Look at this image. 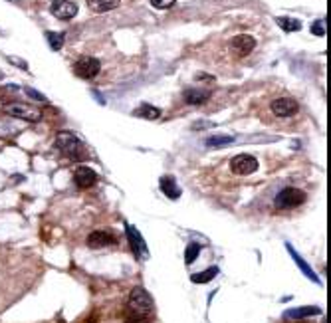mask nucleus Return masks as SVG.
I'll list each match as a JSON object with an SVG mask.
<instances>
[{
    "label": "nucleus",
    "mask_w": 331,
    "mask_h": 323,
    "mask_svg": "<svg viewBox=\"0 0 331 323\" xmlns=\"http://www.w3.org/2000/svg\"><path fill=\"white\" fill-rule=\"evenodd\" d=\"M175 2H177V0H151V4H153L155 8H159V10H167V8H171Z\"/></svg>",
    "instance_id": "26"
},
{
    "label": "nucleus",
    "mask_w": 331,
    "mask_h": 323,
    "mask_svg": "<svg viewBox=\"0 0 331 323\" xmlns=\"http://www.w3.org/2000/svg\"><path fill=\"white\" fill-rule=\"evenodd\" d=\"M254 48H256V40H254L250 34H238V36H234L232 42H230V50H232L238 58L248 56Z\"/></svg>",
    "instance_id": "11"
},
{
    "label": "nucleus",
    "mask_w": 331,
    "mask_h": 323,
    "mask_svg": "<svg viewBox=\"0 0 331 323\" xmlns=\"http://www.w3.org/2000/svg\"><path fill=\"white\" fill-rule=\"evenodd\" d=\"M155 309L153 297L149 295V291L141 285L133 287L127 299V315H139V317H149Z\"/></svg>",
    "instance_id": "1"
},
{
    "label": "nucleus",
    "mask_w": 331,
    "mask_h": 323,
    "mask_svg": "<svg viewBox=\"0 0 331 323\" xmlns=\"http://www.w3.org/2000/svg\"><path fill=\"white\" fill-rule=\"evenodd\" d=\"M125 323H151L149 317H139V315H125Z\"/></svg>",
    "instance_id": "27"
},
{
    "label": "nucleus",
    "mask_w": 331,
    "mask_h": 323,
    "mask_svg": "<svg viewBox=\"0 0 331 323\" xmlns=\"http://www.w3.org/2000/svg\"><path fill=\"white\" fill-rule=\"evenodd\" d=\"M313 315H321V307L317 305H303V307H293L284 313L286 319H303V317H313Z\"/></svg>",
    "instance_id": "14"
},
{
    "label": "nucleus",
    "mask_w": 331,
    "mask_h": 323,
    "mask_svg": "<svg viewBox=\"0 0 331 323\" xmlns=\"http://www.w3.org/2000/svg\"><path fill=\"white\" fill-rule=\"evenodd\" d=\"M50 12L58 20H70L78 14V4L72 2V0H54L50 4Z\"/></svg>",
    "instance_id": "8"
},
{
    "label": "nucleus",
    "mask_w": 331,
    "mask_h": 323,
    "mask_svg": "<svg viewBox=\"0 0 331 323\" xmlns=\"http://www.w3.org/2000/svg\"><path fill=\"white\" fill-rule=\"evenodd\" d=\"M91 93H93V95H95V99H97V101H99V103H101V105H105V99H103V97H101V95H99V93H97V91H95V89H93V91H91Z\"/></svg>",
    "instance_id": "29"
},
{
    "label": "nucleus",
    "mask_w": 331,
    "mask_h": 323,
    "mask_svg": "<svg viewBox=\"0 0 331 323\" xmlns=\"http://www.w3.org/2000/svg\"><path fill=\"white\" fill-rule=\"evenodd\" d=\"M199 254H201V244L191 242L187 246V252H185V262H187V264H193V262L197 260Z\"/></svg>",
    "instance_id": "23"
},
{
    "label": "nucleus",
    "mask_w": 331,
    "mask_h": 323,
    "mask_svg": "<svg viewBox=\"0 0 331 323\" xmlns=\"http://www.w3.org/2000/svg\"><path fill=\"white\" fill-rule=\"evenodd\" d=\"M212 123H195L193 125V129H205V127H210Z\"/></svg>",
    "instance_id": "28"
},
{
    "label": "nucleus",
    "mask_w": 331,
    "mask_h": 323,
    "mask_svg": "<svg viewBox=\"0 0 331 323\" xmlns=\"http://www.w3.org/2000/svg\"><path fill=\"white\" fill-rule=\"evenodd\" d=\"M307 201V195L299 189H293V187H288V189H282L276 199H274V206L280 208V210H290V208H295L299 204Z\"/></svg>",
    "instance_id": "2"
},
{
    "label": "nucleus",
    "mask_w": 331,
    "mask_h": 323,
    "mask_svg": "<svg viewBox=\"0 0 331 323\" xmlns=\"http://www.w3.org/2000/svg\"><path fill=\"white\" fill-rule=\"evenodd\" d=\"M216 276H218V268L212 266V268H208V270L201 272V274H193L191 280H193V283H208L210 280H214Z\"/></svg>",
    "instance_id": "21"
},
{
    "label": "nucleus",
    "mask_w": 331,
    "mask_h": 323,
    "mask_svg": "<svg viewBox=\"0 0 331 323\" xmlns=\"http://www.w3.org/2000/svg\"><path fill=\"white\" fill-rule=\"evenodd\" d=\"M230 171L234 175H240V177H246L258 171V161L256 157L252 155H236L232 161H230Z\"/></svg>",
    "instance_id": "6"
},
{
    "label": "nucleus",
    "mask_w": 331,
    "mask_h": 323,
    "mask_svg": "<svg viewBox=\"0 0 331 323\" xmlns=\"http://www.w3.org/2000/svg\"><path fill=\"white\" fill-rule=\"evenodd\" d=\"M161 191H163V195L169 197L171 201H177V199L181 197V187L177 185L175 177H163V179H161Z\"/></svg>",
    "instance_id": "16"
},
{
    "label": "nucleus",
    "mask_w": 331,
    "mask_h": 323,
    "mask_svg": "<svg viewBox=\"0 0 331 323\" xmlns=\"http://www.w3.org/2000/svg\"><path fill=\"white\" fill-rule=\"evenodd\" d=\"M113 244H117V236L111 230H93L87 236V246L93 248V250L107 248V246H113Z\"/></svg>",
    "instance_id": "10"
},
{
    "label": "nucleus",
    "mask_w": 331,
    "mask_h": 323,
    "mask_svg": "<svg viewBox=\"0 0 331 323\" xmlns=\"http://www.w3.org/2000/svg\"><path fill=\"white\" fill-rule=\"evenodd\" d=\"M325 22L323 20H315L313 24H311V34L313 36H325V26H323Z\"/></svg>",
    "instance_id": "24"
},
{
    "label": "nucleus",
    "mask_w": 331,
    "mask_h": 323,
    "mask_svg": "<svg viewBox=\"0 0 331 323\" xmlns=\"http://www.w3.org/2000/svg\"><path fill=\"white\" fill-rule=\"evenodd\" d=\"M101 70V64L97 58H91V56H83L80 58L76 64H74V72L76 76H80L82 80H93Z\"/></svg>",
    "instance_id": "5"
},
{
    "label": "nucleus",
    "mask_w": 331,
    "mask_h": 323,
    "mask_svg": "<svg viewBox=\"0 0 331 323\" xmlns=\"http://www.w3.org/2000/svg\"><path fill=\"white\" fill-rule=\"evenodd\" d=\"M95 181H97V175H95L93 169L83 167V165L74 169V183H76L80 189H89V187H93Z\"/></svg>",
    "instance_id": "12"
},
{
    "label": "nucleus",
    "mask_w": 331,
    "mask_h": 323,
    "mask_svg": "<svg viewBox=\"0 0 331 323\" xmlns=\"http://www.w3.org/2000/svg\"><path fill=\"white\" fill-rule=\"evenodd\" d=\"M56 149L58 151H62V153H66V155H70V157H74L76 153H78V149L82 147V143H80V137L76 135V133H72V131H60L58 135H56Z\"/></svg>",
    "instance_id": "4"
},
{
    "label": "nucleus",
    "mask_w": 331,
    "mask_h": 323,
    "mask_svg": "<svg viewBox=\"0 0 331 323\" xmlns=\"http://www.w3.org/2000/svg\"><path fill=\"white\" fill-rule=\"evenodd\" d=\"M270 109H272V113H274L276 117H291L293 113H297L299 105H297V101L291 99V97H280V99H274V101L270 103Z\"/></svg>",
    "instance_id": "9"
},
{
    "label": "nucleus",
    "mask_w": 331,
    "mask_h": 323,
    "mask_svg": "<svg viewBox=\"0 0 331 323\" xmlns=\"http://www.w3.org/2000/svg\"><path fill=\"white\" fill-rule=\"evenodd\" d=\"M121 4V0H87V6L89 10H93L95 14H103V12H109L113 8H117Z\"/></svg>",
    "instance_id": "17"
},
{
    "label": "nucleus",
    "mask_w": 331,
    "mask_h": 323,
    "mask_svg": "<svg viewBox=\"0 0 331 323\" xmlns=\"http://www.w3.org/2000/svg\"><path fill=\"white\" fill-rule=\"evenodd\" d=\"M276 24L284 32H297V30H301V22L295 20V18H288V16H278L276 18Z\"/></svg>",
    "instance_id": "19"
},
{
    "label": "nucleus",
    "mask_w": 331,
    "mask_h": 323,
    "mask_svg": "<svg viewBox=\"0 0 331 323\" xmlns=\"http://www.w3.org/2000/svg\"><path fill=\"white\" fill-rule=\"evenodd\" d=\"M207 147H210V149H218V147H226V145H232L234 143V137H230V135H210V137H207Z\"/></svg>",
    "instance_id": "20"
},
{
    "label": "nucleus",
    "mask_w": 331,
    "mask_h": 323,
    "mask_svg": "<svg viewBox=\"0 0 331 323\" xmlns=\"http://www.w3.org/2000/svg\"><path fill=\"white\" fill-rule=\"evenodd\" d=\"M286 248H288V252H290L291 260H293V262L297 264V268L301 270V274H303L305 278H309V280H311L313 283L321 285V280H319V276H317V274H315V272L311 270V266H309V264H307V262H305V260H303V258H301V256H299L297 252H295V248H293L291 244H286Z\"/></svg>",
    "instance_id": "13"
},
{
    "label": "nucleus",
    "mask_w": 331,
    "mask_h": 323,
    "mask_svg": "<svg viewBox=\"0 0 331 323\" xmlns=\"http://www.w3.org/2000/svg\"><path fill=\"white\" fill-rule=\"evenodd\" d=\"M133 115L153 121V119H159V117H161V109H159V107H153V105H149V103H143L141 107H137V109L133 111Z\"/></svg>",
    "instance_id": "18"
},
{
    "label": "nucleus",
    "mask_w": 331,
    "mask_h": 323,
    "mask_svg": "<svg viewBox=\"0 0 331 323\" xmlns=\"http://www.w3.org/2000/svg\"><path fill=\"white\" fill-rule=\"evenodd\" d=\"M24 91H26V95H28V97H32V99H36V101H40V103H46V101H48L42 93H38V91H36V89H32V87H26Z\"/></svg>",
    "instance_id": "25"
},
{
    "label": "nucleus",
    "mask_w": 331,
    "mask_h": 323,
    "mask_svg": "<svg viewBox=\"0 0 331 323\" xmlns=\"http://www.w3.org/2000/svg\"><path fill=\"white\" fill-rule=\"evenodd\" d=\"M4 113L10 117H18V119L30 123H36L42 119L40 109H36L32 105H24V103H8V105H4Z\"/></svg>",
    "instance_id": "3"
},
{
    "label": "nucleus",
    "mask_w": 331,
    "mask_h": 323,
    "mask_svg": "<svg viewBox=\"0 0 331 323\" xmlns=\"http://www.w3.org/2000/svg\"><path fill=\"white\" fill-rule=\"evenodd\" d=\"M125 232H127V240L131 244V250H133V254L137 256V258H149V248H147V244L143 240V236H141V232L135 228V226H131V224H127L125 226Z\"/></svg>",
    "instance_id": "7"
},
{
    "label": "nucleus",
    "mask_w": 331,
    "mask_h": 323,
    "mask_svg": "<svg viewBox=\"0 0 331 323\" xmlns=\"http://www.w3.org/2000/svg\"><path fill=\"white\" fill-rule=\"evenodd\" d=\"M208 97H210V91L208 89H199V87H189L183 93V99L189 105H201V103L207 101Z\"/></svg>",
    "instance_id": "15"
},
{
    "label": "nucleus",
    "mask_w": 331,
    "mask_h": 323,
    "mask_svg": "<svg viewBox=\"0 0 331 323\" xmlns=\"http://www.w3.org/2000/svg\"><path fill=\"white\" fill-rule=\"evenodd\" d=\"M46 40L50 44V48L54 50V52H58V50H62L64 48V34L62 32H46Z\"/></svg>",
    "instance_id": "22"
}]
</instances>
